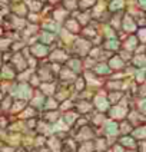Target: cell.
<instances>
[{
	"label": "cell",
	"instance_id": "1",
	"mask_svg": "<svg viewBox=\"0 0 146 152\" xmlns=\"http://www.w3.org/2000/svg\"><path fill=\"white\" fill-rule=\"evenodd\" d=\"M115 131H116V125L110 124V125H109V132H110V134H115Z\"/></svg>",
	"mask_w": 146,
	"mask_h": 152
}]
</instances>
